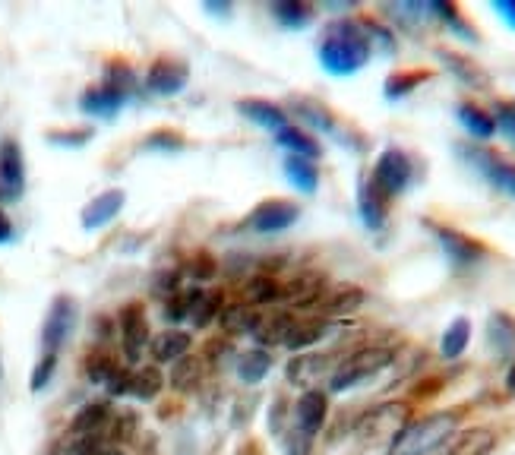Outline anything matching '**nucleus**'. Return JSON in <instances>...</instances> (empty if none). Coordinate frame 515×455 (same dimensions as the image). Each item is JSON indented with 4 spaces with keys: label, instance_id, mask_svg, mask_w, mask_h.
Returning <instances> with one entry per match:
<instances>
[{
    "label": "nucleus",
    "instance_id": "obj_1",
    "mask_svg": "<svg viewBox=\"0 0 515 455\" xmlns=\"http://www.w3.org/2000/svg\"><path fill=\"white\" fill-rule=\"evenodd\" d=\"M316 57L329 76L361 73L373 57V45L361 19H332L316 45Z\"/></svg>",
    "mask_w": 515,
    "mask_h": 455
},
{
    "label": "nucleus",
    "instance_id": "obj_2",
    "mask_svg": "<svg viewBox=\"0 0 515 455\" xmlns=\"http://www.w3.org/2000/svg\"><path fill=\"white\" fill-rule=\"evenodd\" d=\"M455 433H459V411H430V414H421V418H411L395 433L386 455H433L440 452Z\"/></svg>",
    "mask_w": 515,
    "mask_h": 455
},
{
    "label": "nucleus",
    "instance_id": "obj_3",
    "mask_svg": "<svg viewBox=\"0 0 515 455\" xmlns=\"http://www.w3.org/2000/svg\"><path fill=\"white\" fill-rule=\"evenodd\" d=\"M395 351L386 345H367L351 351L348 358H342L335 364L332 377H329V392H351L364 383H370L373 377H380L386 367H392Z\"/></svg>",
    "mask_w": 515,
    "mask_h": 455
},
{
    "label": "nucleus",
    "instance_id": "obj_4",
    "mask_svg": "<svg viewBox=\"0 0 515 455\" xmlns=\"http://www.w3.org/2000/svg\"><path fill=\"white\" fill-rule=\"evenodd\" d=\"M408 424V405L405 402H383L373 405L370 411L361 414V421L354 424V437L364 446H376L383 440H395V433Z\"/></svg>",
    "mask_w": 515,
    "mask_h": 455
},
{
    "label": "nucleus",
    "instance_id": "obj_5",
    "mask_svg": "<svg viewBox=\"0 0 515 455\" xmlns=\"http://www.w3.org/2000/svg\"><path fill=\"white\" fill-rule=\"evenodd\" d=\"M370 181L380 187L389 200H395V196H402L411 181H414V162H411V155L399 146H389L383 149V155L376 158V165L370 171Z\"/></svg>",
    "mask_w": 515,
    "mask_h": 455
},
{
    "label": "nucleus",
    "instance_id": "obj_6",
    "mask_svg": "<svg viewBox=\"0 0 515 455\" xmlns=\"http://www.w3.org/2000/svg\"><path fill=\"white\" fill-rule=\"evenodd\" d=\"M117 329H121V348H124V361L127 367H136L143 361V354L149 351V320H146V307L140 301H130L117 313Z\"/></svg>",
    "mask_w": 515,
    "mask_h": 455
},
{
    "label": "nucleus",
    "instance_id": "obj_7",
    "mask_svg": "<svg viewBox=\"0 0 515 455\" xmlns=\"http://www.w3.org/2000/svg\"><path fill=\"white\" fill-rule=\"evenodd\" d=\"M114 424H117V411L108 399H95L76 411V418L70 421V437H83V440H98V443H114ZM117 446V443H114Z\"/></svg>",
    "mask_w": 515,
    "mask_h": 455
},
{
    "label": "nucleus",
    "instance_id": "obj_8",
    "mask_svg": "<svg viewBox=\"0 0 515 455\" xmlns=\"http://www.w3.org/2000/svg\"><path fill=\"white\" fill-rule=\"evenodd\" d=\"M465 162L478 171L490 187H497L500 193L515 200V162L497 155L493 149H474V146H459Z\"/></svg>",
    "mask_w": 515,
    "mask_h": 455
},
{
    "label": "nucleus",
    "instance_id": "obj_9",
    "mask_svg": "<svg viewBox=\"0 0 515 455\" xmlns=\"http://www.w3.org/2000/svg\"><path fill=\"white\" fill-rule=\"evenodd\" d=\"M76 329V301L70 294H57L42 323V354H57Z\"/></svg>",
    "mask_w": 515,
    "mask_h": 455
},
{
    "label": "nucleus",
    "instance_id": "obj_10",
    "mask_svg": "<svg viewBox=\"0 0 515 455\" xmlns=\"http://www.w3.org/2000/svg\"><path fill=\"white\" fill-rule=\"evenodd\" d=\"M26 193V158L13 136L0 140V203H16Z\"/></svg>",
    "mask_w": 515,
    "mask_h": 455
},
{
    "label": "nucleus",
    "instance_id": "obj_11",
    "mask_svg": "<svg viewBox=\"0 0 515 455\" xmlns=\"http://www.w3.org/2000/svg\"><path fill=\"white\" fill-rule=\"evenodd\" d=\"M297 219H301V206H297V203H291V200H263L247 215L244 228L253 231V234H282Z\"/></svg>",
    "mask_w": 515,
    "mask_h": 455
},
{
    "label": "nucleus",
    "instance_id": "obj_12",
    "mask_svg": "<svg viewBox=\"0 0 515 455\" xmlns=\"http://www.w3.org/2000/svg\"><path fill=\"white\" fill-rule=\"evenodd\" d=\"M326 414H329V395L320 389H307L294 405V437L313 443L316 433L326 424Z\"/></svg>",
    "mask_w": 515,
    "mask_h": 455
},
{
    "label": "nucleus",
    "instance_id": "obj_13",
    "mask_svg": "<svg viewBox=\"0 0 515 455\" xmlns=\"http://www.w3.org/2000/svg\"><path fill=\"white\" fill-rule=\"evenodd\" d=\"M143 83H146V92H152V95H162V98L177 95L190 83V67L184 61H177V57H158V61H152V67L146 70Z\"/></svg>",
    "mask_w": 515,
    "mask_h": 455
},
{
    "label": "nucleus",
    "instance_id": "obj_14",
    "mask_svg": "<svg viewBox=\"0 0 515 455\" xmlns=\"http://www.w3.org/2000/svg\"><path fill=\"white\" fill-rule=\"evenodd\" d=\"M433 234H437V241L443 247V253L455 266H474L481 263L487 256V247L481 241H474L471 234L459 231V228H449V225H433Z\"/></svg>",
    "mask_w": 515,
    "mask_h": 455
},
{
    "label": "nucleus",
    "instance_id": "obj_15",
    "mask_svg": "<svg viewBox=\"0 0 515 455\" xmlns=\"http://www.w3.org/2000/svg\"><path fill=\"white\" fill-rule=\"evenodd\" d=\"M326 291V275L320 272H297L291 279H282L279 301L288 307H316Z\"/></svg>",
    "mask_w": 515,
    "mask_h": 455
},
{
    "label": "nucleus",
    "instance_id": "obj_16",
    "mask_svg": "<svg viewBox=\"0 0 515 455\" xmlns=\"http://www.w3.org/2000/svg\"><path fill=\"white\" fill-rule=\"evenodd\" d=\"M332 358L329 354H320V351H301L294 354L291 364H288V383L291 386H304V392L323 377H332Z\"/></svg>",
    "mask_w": 515,
    "mask_h": 455
},
{
    "label": "nucleus",
    "instance_id": "obj_17",
    "mask_svg": "<svg viewBox=\"0 0 515 455\" xmlns=\"http://www.w3.org/2000/svg\"><path fill=\"white\" fill-rule=\"evenodd\" d=\"M124 203H127V193L121 187H111L105 193H98L95 200L83 212H79V222H83L86 231H98V228L111 225L117 215H121Z\"/></svg>",
    "mask_w": 515,
    "mask_h": 455
},
{
    "label": "nucleus",
    "instance_id": "obj_18",
    "mask_svg": "<svg viewBox=\"0 0 515 455\" xmlns=\"http://www.w3.org/2000/svg\"><path fill=\"white\" fill-rule=\"evenodd\" d=\"M190 348H193V335L184 332V329H165V332H158L155 339L149 342V354H152L155 367L177 364L181 358H187Z\"/></svg>",
    "mask_w": 515,
    "mask_h": 455
},
{
    "label": "nucleus",
    "instance_id": "obj_19",
    "mask_svg": "<svg viewBox=\"0 0 515 455\" xmlns=\"http://www.w3.org/2000/svg\"><path fill=\"white\" fill-rule=\"evenodd\" d=\"M358 212H361V222L370 228V231H383L386 228V219H389V196L376 187L370 177L361 181V190H358Z\"/></svg>",
    "mask_w": 515,
    "mask_h": 455
},
{
    "label": "nucleus",
    "instance_id": "obj_20",
    "mask_svg": "<svg viewBox=\"0 0 515 455\" xmlns=\"http://www.w3.org/2000/svg\"><path fill=\"white\" fill-rule=\"evenodd\" d=\"M237 111H241L244 117H250L256 127L269 130V133H282L285 127H291L288 111L282 105L269 102V98H244V102H237Z\"/></svg>",
    "mask_w": 515,
    "mask_h": 455
},
{
    "label": "nucleus",
    "instance_id": "obj_21",
    "mask_svg": "<svg viewBox=\"0 0 515 455\" xmlns=\"http://www.w3.org/2000/svg\"><path fill=\"white\" fill-rule=\"evenodd\" d=\"M127 102H130V98L121 95L117 89H111L105 83H95V86H89L83 95H79V111L92 114V117H114V114H121V108Z\"/></svg>",
    "mask_w": 515,
    "mask_h": 455
},
{
    "label": "nucleus",
    "instance_id": "obj_22",
    "mask_svg": "<svg viewBox=\"0 0 515 455\" xmlns=\"http://www.w3.org/2000/svg\"><path fill=\"white\" fill-rule=\"evenodd\" d=\"M437 57H440V64L459 79L462 86L468 89H487V73L478 61H471L468 54L462 51H449V48H437Z\"/></svg>",
    "mask_w": 515,
    "mask_h": 455
},
{
    "label": "nucleus",
    "instance_id": "obj_23",
    "mask_svg": "<svg viewBox=\"0 0 515 455\" xmlns=\"http://www.w3.org/2000/svg\"><path fill=\"white\" fill-rule=\"evenodd\" d=\"M291 111L301 117L307 127L320 130V133L332 136V140H339V143H348V133H342L339 121H335V114L329 108H323L320 102H310V98H297V102L291 105Z\"/></svg>",
    "mask_w": 515,
    "mask_h": 455
},
{
    "label": "nucleus",
    "instance_id": "obj_24",
    "mask_svg": "<svg viewBox=\"0 0 515 455\" xmlns=\"http://www.w3.org/2000/svg\"><path fill=\"white\" fill-rule=\"evenodd\" d=\"M497 449V433L490 427H465L449 440L446 455H490Z\"/></svg>",
    "mask_w": 515,
    "mask_h": 455
},
{
    "label": "nucleus",
    "instance_id": "obj_25",
    "mask_svg": "<svg viewBox=\"0 0 515 455\" xmlns=\"http://www.w3.org/2000/svg\"><path fill=\"white\" fill-rule=\"evenodd\" d=\"M294 326V316L285 313V310H272V313H263L260 323L253 329V339H256V348H272V345H285L288 332Z\"/></svg>",
    "mask_w": 515,
    "mask_h": 455
},
{
    "label": "nucleus",
    "instance_id": "obj_26",
    "mask_svg": "<svg viewBox=\"0 0 515 455\" xmlns=\"http://www.w3.org/2000/svg\"><path fill=\"white\" fill-rule=\"evenodd\" d=\"M329 335H332V323L320 320V316H316V320H301V323L294 320L288 339H285V348L301 354V351H310L313 345H320L323 339H329Z\"/></svg>",
    "mask_w": 515,
    "mask_h": 455
},
{
    "label": "nucleus",
    "instance_id": "obj_27",
    "mask_svg": "<svg viewBox=\"0 0 515 455\" xmlns=\"http://www.w3.org/2000/svg\"><path fill=\"white\" fill-rule=\"evenodd\" d=\"M364 298L367 294L358 285H335V288L323 291V298L316 307H320L326 316H348L364 304Z\"/></svg>",
    "mask_w": 515,
    "mask_h": 455
},
{
    "label": "nucleus",
    "instance_id": "obj_28",
    "mask_svg": "<svg viewBox=\"0 0 515 455\" xmlns=\"http://www.w3.org/2000/svg\"><path fill=\"white\" fill-rule=\"evenodd\" d=\"M487 342L490 348L500 354V358L506 361H515V320L509 313L497 310V313H490V320H487Z\"/></svg>",
    "mask_w": 515,
    "mask_h": 455
},
{
    "label": "nucleus",
    "instance_id": "obj_29",
    "mask_svg": "<svg viewBox=\"0 0 515 455\" xmlns=\"http://www.w3.org/2000/svg\"><path fill=\"white\" fill-rule=\"evenodd\" d=\"M260 310L244 304V301H237V304H225L222 313H219V320H222V329L228 335H253L256 323H260Z\"/></svg>",
    "mask_w": 515,
    "mask_h": 455
},
{
    "label": "nucleus",
    "instance_id": "obj_30",
    "mask_svg": "<svg viewBox=\"0 0 515 455\" xmlns=\"http://www.w3.org/2000/svg\"><path fill=\"white\" fill-rule=\"evenodd\" d=\"M285 174H288V184L307 196L320 190V168H316V162H310V158L285 155Z\"/></svg>",
    "mask_w": 515,
    "mask_h": 455
},
{
    "label": "nucleus",
    "instance_id": "obj_31",
    "mask_svg": "<svg viewBox=\"0 0 515 455\" xmlns=\"http://www.w3.org/2000/svg\"><path fill=\"white\" fill-rule=\"evenodd\" d=\"M455 114H459V124L474 136V140H493V136H497V121H493V114L484 111L481 105L462 102Z\"/></svg>",
    "mask_w": 515,
    "mask_h": 455
},
{
    "label": "nucleus",
    "instance_id": "obj_32",
    "mask_svg": "<svg viewBox=\"0 0 515 455\" xmlns=\"http://www.w3.org/2000/svg\"><path fill=\"white\" fill-rule=\"evenodd\" d=\"M272 354L266 348H250L244 351L241 358H237V377H241V383L247 386H256L266 380V373L272 370Z\"/></svg>",
    "mask_w": 515,
    "mask_h": 455
},
{
    "label": "nucleus",
    "instance_id": "obj_33",
    "mask_svg": "<svg viewBox=\"0 0 515 455\" xmlns=\"http://www.w3.org/2000/svg\"><path fill=\"white\" fill-rule=\"evenodd\" d=\"M468 342H471V320L468 316H455L440 339V354L446 361H459L468 348Z\"/></svg>",
    "mask_w": 515,
    "mask_h": 455
},
{
    "label": "nucleus",
    "instance_id": "obj_34",
    "mask_svg": "<svg viewBox=\"0 0 515 455\" xmlns=\"http://www.w3.org/2000/svg\"><path fill=\"white\" fill-rule=\"evenodd\" d=\"M275 143H279L282 149H288V155H301V158H310V162H316V158L323 155L320 143L313 140V136L301 127H285L282 133H275Z\"/></svg>",
    "mask_w": 515,
    "mask_h": 455
},
{
    "label": "nucleus",
    "instance_id": "obj_35",
    "mask_svg": "<svg viewBox=\"0 0 515 455\" xmlns=\"http://www.w3.org/2000/svg\"><path fill=\"white\" fill-rule=\"evenodd\" d=\"M279 291H282V279H275V275H253L244 285V304L250 307L279 304Z\"/></svg>",
    "mask_w": 515,
    "mask_h": 455
},
{
    "label": "nucleus",
    "instance_id": "obj_36",
    "mask_svg": "<svg viewBox=\"0 0 515 455\" xmlns=\"http://www.w3.org/2000/svg\"><path fill=\"white\" fill-rule=\"evenodd\" d=\"M162 389H165V377L155 364H143V367L133 370V377H130V395H133V399L152 402Z\"/></svg>",
    "mask_w": 515,
    "mask_h": 455
},
{
    "label": "nucleus",
    "instance_id": "obj_37",
    "mask_svg": "<svg viewBox=\"0 0 515 455\" xmlns=\"http://www.w3.org/2000/svg\"><path fill=\"white\" fill-rule=\"evenodd\" d=\"M427 13L440 16L443 23H446V29H449V32H455L459 38H465V42H471V45H478V42H481V35L468 26V19L462 16V10L455 7V4H443V0H433V4H427Z\"/></svg>",
    "mask_w": 515,
    "mask_h": 455
},
{
    "label": "nucleus",
    "instance_id": "obj_38",
    "mask_svg": "<svg viewBox=\"0 0 515 455\" xmlns=\"http://www.w3.org/2000/svg\"><path fill=\"white\" fill-rule=\"evenodd\" d=\"M168 383H171L174 392H193V389H200V383H203V361L193 358V354H187V358L171 364Z\"/></svg>",
    "mask_w": 515,
    "mask_h": 455
},
{
    "label": "nucleus",
    "instance_id": "obj_39",
    "mask_svg": "<svg viewBox=\"0 0 515 455\" xmlns=\"http://www.w3.org/2000/svg\"><path fill=\"white\" fill-rule=\"evenodd\" d=\"M313 7L304 4V0H279V4H272V16L279 19V26L285 29H307L313 23Z\"/></svg>",
    "mask_w": 515,
    "mask_h": 455
},
{
    "label": "nucleus",
    "instance_id": "obj_40",
    "mask_svg": "<svg viewBox=\"0 0 515 455\" xmlns=\"http://www.w3.org/2000/svg\"><path fill=\"white\" fill-rule=\"evenodd\" d=\"M427 79H430V70H399V73L386 76L383 95L389 98V102H402L405 95H411L421 83H427Z\"/></svg>",
    "mask_w": 515,
    "mask_h": 455
},
{
    "label": "nucleus",
    "instance_id": "obj_41",
    "mask_svg": "<svg viewBox=\"0 0 515 455\" xmlns=\"http://www.w3.org/2000/svg\"><path fill=\"white\" fill-rule=\"evenodd\" d=\"M222 307H225V298H222V291H200L196 294V301H193V307H190V326L193 329H206L215 316L222 313Z\"/></svg>",
    "mask_w": 515,
    "mask_h": 455
},
{
    "label": "nucleus",
    "instance_id": "obj_42",
    "mask_svg": "<svg viewBox=\"0 0 515 455\" xmlns=\"http://www.w3.org/2000/svg\"><path fill=\"white\" fill-rule=\"evenodd\" d=\"M102 83L111 86V89H117V92L127 95V98L136 95V73H133V67L127 61H108Z\"/></svg>",
    "mask_w": 515,
    "mask_h": 455
},
{
    "label": "nucleus",
    "instance_id": "obj_43",
    "mask_svg": "<svg viewBox=\"0 0 515 455\" xmlns=\"http://www.w3.org/2000/svg\"><path fill=\"white\" fill-rule=\"evenodd\" d=\"M117 364L108 351H92L89 358H86V377H89V383H95V386H105L114 373H117Z\"/></svg>",
    "mask_w": 515,
    "mask_h": 455
},
{
    "label": "nucleus",
    "instance_id": "obj_44",
    "mask_svg": "<svg viewBox=\"0 0 515 455\" xmlns=\"http://www.w3.org/2000/svg\"><path fill=\"white\" fill-rule=\"evenodd\" d=\"M184 146H187V140L174 130H155L143 143V149H149V152H181Z\"/></svg>",
    "mask_w": 515,
    "mask_h": 455
},
{
    "label": "nucleus",
    "instance_id": "obj_45",
    "mask_svg": "<svg viewBox=\"0 0 515 455\" xmlns=\"http://www.w3.org/2000/svg\"><path fill=\"white\" fill-rule=\"evenodd\" d=\"M54 370H57V354H42V358H38V364L32 367L29 389H32V392L48 389V383L54 380Z\"/></svg>",
    "mask_w": 515,
    "mask_h": 455
},
{
    "label": "nucleus",
    "instance_id": "obj_46",
    "mask_svg": "<svg viewBox=\"0 0 515 455\" xmlns=\"http://www.w3.org/2000/svg\"><path fill=\"white\" fill-rule=\"evenodd\" d=\"M361 23L367 29V38H370L373 48H383V54H392L395 51V35L389 32V26L376 23V19H367V16H361Z\"/></svg>",
    "mask_w": 515,
    "mask_h": 455
},
{
    "label": "nucleus",
    "instance_id": "obj_47",
    "mask_svg": "<svg viewBox=\"0 0 515 455\" xmlns=\"http://www.w3.org/2000/svg\"><path fill=\"white\" fill-rule=\"evenodd\" d=\"M92 140V127L86 130H54L48 133V143L51 146H64V149H79V146H86Z\"/></svg>",
    "mask_w": 515,
    "mask_h": 455
},
{
    "label": "nucleus",
    "instance_id": "obj_48",
    "mask_svg": "<svg viewBox=\"0 0 515 455\" xmlns=\"http://www.w3.org/2000/svg\"><path fill=\"white\" fill-rule=\"evenodd\" d=\"M187 279L190 282H209L215 279V260L209 253H196L190 260V269H187Z\"/></svg>",
    "mask_w": 515,
    "mask_h": 455
},
{
    "label": "nucleus",
    "instance_id": "obj_49",
    "mask_svg": "<svg viewBox=\"0 0 515 455\" xmlns=\"http://www.w3.org/2000/svg\"><path fill=\"white\" fill-rule=\"evenodd\" d=\"M493 121H497V133H503L509 146L515 149V105H497Z\"/></svg>",
    "mask_w": 515,
    "mask_h": 455
},
{
    "label": "nucleus",
    "instance_id": "obj_50",
    "mask_svg": "<svg viewBox=\"0 0 515 455\" xmlns=\"http://www.w3.org/2000/svg\"><path fill=\"white\" fill-rule=\"evenodd\" d=\"M130 377H133V370L117 367V373L105 383V389H108L111 399H121V395H130Z\"/></svg>",
    "mask_w": 515,
    "mask_h": 455
},
{
    "label": "nucleus",
    "instance_id": "obj_51",
    "mask_svg": "<svg viewBox=\"0 0 515 455\" xmlns=\"http://www.w3.org/2000/svg\"><path fill=\"white\" fill-rule=\"evenodd\" d=\"M493 10L506 19L509 29H515V0H493Z\"/></svg>",
    "mask_w": 515,
    "mask_h": 455
},
{
    "label": "nucleus",
    "instance_id": "obj_52",
    "mask_svg": "<svg viewBox=\"0 0 515 455\" xmlns=\"http://www.w3.org/2000/svg\"><path fill=\"white\" fill-rule=\"evenodd\" d=\"M16 237V228H13V222H10V215L0 209V244H10Z\"/></svg>",
    "mask_w": 515,
    "mask_h": 455
},
{
    "label": "nucleus",
    "instance_id": "obj_53",
    "mask_svg": "<svg viewBox=\"0 0 515 455\" xmlns=\"http://www.w3.org/2000/svg\"><path fill=\"white\" fill-rule=\"evenodd\" d=\"M206 10H209V13H222V16H228V13H231V4H206Z\"/></svg>",
    "mask_w": 515,
    "mask_h": 455
},
{
    "label": "nucleus",
    "instance_id": "obj_54",
    "mask_svg": "<svg viewBox=\"0 0 515 455\" xmlns=\"http://www.w3.org/2000/svg\"><path fill=\"white\" fill-rule=\"evenodd\" d=\"M506 386H509V392H515V361H512L509 373H506Z\"/></svg>",
    "mask_w": 515,
    "mask_h": 455
}]
</instances>
